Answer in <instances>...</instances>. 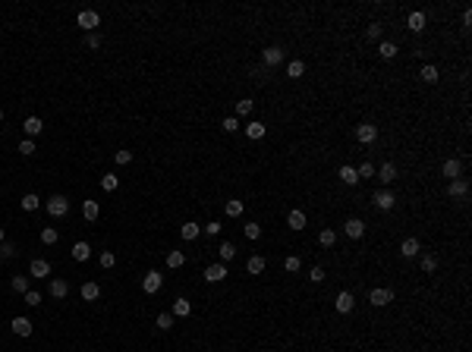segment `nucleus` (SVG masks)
I'll use <instances>...</instances> for the list:
<instances>
[{"label": "nucleus", "mask_w": 472, "mask_h": 352, "mask_svg": "<svg viewBox=\"0 0 472 352\" xmlns=\"http://www.w3.org/2000/svg\"><path fill=\"white\" fill-rule=\"evenodd\" d=\"M44 208H47L50 217H66V214H70V198H66V195H50L44 201Z\"/></svg>", "instance_id": "obj_1"}, {"label": "nucleus", "mask_w": 472, "mask_h": 352, "mask_svg": "<svg viewBox=\"0 0 472 352\" xmlns=\"http://www.w3.org/2000/svg\"><path fill=\"white\" fill-rule=\"evenodd\" d=\"M76 25H79V29H85V32H88V35H91V32H94V29H98V25H101V16L94 13V10H82L79 16H76Z\"/></svg>", "instance_id": "obj_2"}, {"label": "nucleus", "mask_w": 472, "mask_h": 352, "mask_svg": "<svg viewBox=\"0 0 472 352\" xmlns=\"http://www.w3.org/2000/svg\"><path fill=\"white\" fill-rule=\"evenodd\" d=\"M368 302H372L375 308H384V305H390V302H393V289H387V286H378V289H372V293H368Z\"/></svg>", "instance_id": "obj_3"}, {"label": "nucleus", "mask_w": 472, "mask_h": 352, "mask_svg": "<svg viewBox=\"0 0 472 352\" xmlns=\"http://www.w3.org/2000/svg\"><path fill=\"white\" fill-rule=\"evenodd\" d=\"M161 283H164V277H161L158 271H148V274H145V277H142V289H145V293H151V296H154V293H158V289H161Z\"/></svg>", "instance_id": "obj_4"}, {"label": "nucleus", "mask_w": 472, "mask_h": 352, "mask_svg": "<svg viewBox=\"0 0 472 352\" xmlns=\"http://www.w3.org/2000/svg\"><path fill=\"white\" fill-rule=\"evenodd\" d=\"M356 139L362 142V145H372V142L378 139V126H372V123H362V126H356Z\"/></svg>", "instance_id": "obj_5"}, {"label": "nucleus", "mask_w": 472, "mask_h": 352, "mask_svg": "<svg viewBox=\"0 0 472 352\" xmlns=\"http://www.w3.org/2000/svg\"><path fill=\"white\" fill-rule=\"evenodd\" d=\"M447 195H450V198H466V195H469V183H466L463 176H460V179H450Z\"/></svg>", "instance_id": "obj_6"}, {"label": "nucleus", "mask_w": 472, "mask_h": 352, "mask_svg": "<svg viewBox=\"0 0 472 352\" xmlns=\"http://www.w3.org/2000/svg\"><path fill=\"white\" fill-rule=\"evenodd\" d=\"M375 208L378 211H390L393 204H397V198H393V192H387V189H384V192H375Z\"/></svg>", "instance_id": "obj_7"}, {"label": "nucleus", "mask_w": 472, "mask_h": 352, "mask_svg": "<svg viewBox=\"0 0 472 352\" xmlns=\"http://www.w3.org/2000/svg\"><path fill=\"white\" fill-rule=\"evenodd\" d=\"M343 233H346L349 239H359V236H362V233H365V223H362V220H359V217H349L346 223H343Z\"/></svg>", "instance_id": "obj_8"}, {"label": "nucleus", "mask_w": 472, "mask_h": 352, "mask_svg": "<svg viewBox=\"0 0 472 352\" xmlns=\"http://www.w3.org/2000/svg\"><path fill=\"white\" fill-rule=\"evenodd\" d=\"M205 280H208V283L227 280V264H211V268H205Z\"/></svg>", "instance_id": "obj_9"}, {"label": "nucleus", "mask_w": 472, "mask_h": 352, "mask_svg": "<svg viewBox=\"0 0 472 352\" xmlns=\"http://www.w3.org/2000/svg\"><path fill=\"white\" fill-rule=\"evenodd\" d=\"M280 60H283V50H280V47H264V50H261V63H264V66H277Z\"/></svg>", "instance_id": "obj_10"}, {"label": "nucleus", "mask_w": 472, "mask_h": 352, "mask_svg": "<svg viewBox=\"0 0 472 352\" xmlns=\"http://www.w3.org/2000/svg\"><path fill=\"white\" fill-rule=\"evenodd\" d=\"M334 305H337V312H340V314H349V312H353V293H337Z\"/></svg>", "instance_id": "obj_11"}, {"label": "nucleus", "mask_w": 472, "mask_h": 352, "mask_svg": "<svg viewBox=\"0 0 472 352\" xmlns=\"http://www.w3.org/2000/svg\"><path fill=\"white\" fill-rule=\"evenodd\" d=\"M10 327H13L16 337H29V333H32V321H29V317H13Z\"/></svg>", "instance_id": "obj_12"}, {"label": "nucleus", "mask_w": 472, "mask_h": 352, "mask_svg": "<svg viewBox=\"0 0 472 352\" xmlns=\"http://www.w3.org/2000/svg\"><path fill=\"white\" fill-rule=\"evenodd\" d=\"M460 173H463V164H460L457 157L444 160V176H447V179H460Z\"/></svg>", "instance_id": "obj_13"}, {"label": "nucleus", "mask_w": 472, "mask_h": 352, "mask_svg": "<svg viewBox=\"0 0 472 352\" xmlns=\"http://www.w3.org/2000/svg\"><path fill=\"white\" fill-rule=\"evenodd\" d=\"M29 274H32V277H50V264L44 258H35V261H32V268H29Z\"/></svg>", "instance_id": "obj_14"}, {"label": "nucleus", "mask_w": 472, "mask_h": 352, "mask_svg": "<svg viewBox=\"0 0 472 352\" xmlns=\"http://www.w3.org/2000/svg\"><path fill=\"white\" fill-rule=\"evenodd\" d=\"M400 255H403V258H416V255H419V239H413V236H409V239H403Z\"/></svg>", "instance_id": "obj_15"}, {"label": "nucleus", "mask_w": 472, "mask_h": 352, "mask_svg": "<svg viewBox=\"0 0 472 352\" xmlns=\"http://www.w3.org/2000/svg\"><path fill=\"white\" fill-rule=\"evenodd\" d=\"M66 293H70V283H66V280H60V277L50 280V296H54V299H66Z\"/></svg>", "instance_id": "obj_16"}, {"label": "nucleus", "mask_w": 472, "mask_h": 352, "mask_svg": "<svg viewBox=\"0 0 472 352\" xmlns=\"http://www.w3.org/2000/svg\"><path fill=\"white\" fill-rule=\"evenodd\" d=\"M425 22H428V19H425V13H422V10L409 13V19H406V25H409L413 32H422V29H425Z\"/></svg>", "instance_id": "obj_17"}, {"label": "nucleus", "mask_w": 472, "mask_h": 352, "mask_svg": "<svg viewBox=\"0 0 472 352\" xmlns=\"http://www.w3.org/2000/svg\"><path fill=\"white\" fill-rule=\"evenodd\" d=\"M179 233H183V239H186V242H192V239H199L202 227H199L195 220H189V223H183V230H179Z\"/></svg>", "instance_id": "obj_18"}, {"label": "nucleus", "mask_w": 472, "mask_h": 352, "mask_svg": "<svg viewBox=\"0 0 472 352\" xmlns=\"http://www.w3.org/2000/svg\"><path fill=\"white\" fill-rule=\"evenodd\" d=\"M98 296H101V286H98L94 280H88V283L82 286V299H85V302H94Z\"/></svg>", "instance_id": "obj_19"}, {"label": "nucleus", "mask_w": 472, "mask_h": 352, "mask_svg": "<svg viewBox=\"0 0 472 352\" xmlns=\"http://www.w3.org/2000/svg\"><path fill=\"white\" fill-rule=\"evenodd\" d=\"M73 258H76V261H88V258H91V245H88V242H76V245H73Z\"/></svg>", "instance_id": "obj_20"}, {"label": "nucleus", "mask_w": 472, "mask_h": 352, "mask_svg": "<svg viewBox=\"0 0 472 352\" xmlns=\"http://www.w3.org/2000/svg\"><path fill=\"white\" fill-rule=\"evenodd\" d=\"M340 183H346V186H356L359 183V173H356V167H340Z\"/></svg>", "instance_id": "obj_21"}, {"label": "nucleus", "mask_w": 472, "mask_h": 352, "mask_svg": "<svg viewBox=\"0 0 472 352\" xmlns=\"http://www.w3.org/2000/svg\"><path fill=\"white\" fill-rule=\"evenodd\" d=\"M378 179H381V183H393V179H397V167H393V164H381Z\"/></svg>", "instance_id": "obj_22"}, {"label": "nucleus", "mask_w": 472, "mask_h": 352, "mask_svg": "<svg viewBox=\"0 0 472 352\" xmlns=\"http://www.w3.org/2000/svg\"><path fill=\"white\" fill-rule=\"evenodd\" d=\"M19 204H22V211H35V208H41V198H38L35 192H25Z\"/></svg>", "instance_id": "obj_23"}, {"label": "nucleus", "mask_w": 472, "mask_h": 352, "mask_svg": "<svg viewBox=\"0 0 472 352\" xmlns=\"http://www.w3.org/2000/svg\"><path fill=\"white\" fill-rule=\"evenodd\" d=\"M217 255H220V261H224V264H227V261H233V258H236V245H233V242H220Z\"/></svg>", "instance_id": "obj_24"}, {"label": "nucleus", "mask_w": 472, "mask_h": 352, "mask_svg": "<svg viewBox=\"0 0 472 352\" xmlns=\"http://www.w3.org/2000/svg\"><path fill=\"white\" fill-rule=\"evenodd\" d=\"M287 223H290V230H305V214L302 211H290Z\"/></svg>", "instance_id": "obj_25"}, {"label": "nucleus", "mask_w": 472, "mask_h": 352, "mask_svg": "<svg viewBox=\"0 0 472 352\" xmlns=\"http://www.w3.org/2000/svg\"><path fill=\"white\" fill-rule=\"evenodd\" d=\"M246 271L252 274V277H255V274H261L264 271V258H261V255H252V258L246 261Z\"/></svg>", "instance_id": "obj_26"}, {"label": "nucleus", "mask_w": 472, "mask_h": 352, "mask_svg": "<svg viewBox=\"0 0 472 352\" xmlns=\"http://www.w3.org/2000/svg\"><path fill=\"white\" fill-rule=\"evenodd\" d=\"M189 312H192V305H189L186 299H176V302H173V312H170V314H173V317H189Z\"/></svg>", "instance_id": "obj_27"}, {"label": "nucleus", "mask_w": 472, "mask_h": 352, "mask_svg": "<svg viewBox=\"0 0 472 352\" xmlns=\"http://www.w3.org/2000/svg\"><path fill=\"white\" fill-rule=\"evenodd\" d=\"M378 54L384 60H393L397 57V44H393V41H381V44H378Z\"/></svg>", "instance_id": "obj_28"}, {"label": "nucleus", "mask_w": 472, "mask_h": 352, "mask_svg": "<svg viewBox=\"0 0 472 352\" xmlns=\"http://www.w3.org/2000/svg\"><path fill=\"white\" fill-rule=\"evenodd\" d=\"M82 214H85V220H98V214H101V208H98V201H85L82 204Z\"/></svg>", "instance_id": "obj_29"}, {"label": "nucleus", "mask_w": 472, "mask_h": 352, "mask_svg": "<svg viewBox=\"0 0 472 352\" xmlns=\"http://www.w3.org/2000/svg\"><path fill=\"white\" fill-rule=\"evenodd\" d=\"M302 73H305V63H302V60H293V63L287 66V76H290V79H302Z\"/></svg>", "instance_id": "obj_30"}, {"label": "nucleus", "mask_w": 472, "mask_h": 352, "mask_svg": "<svg viewBox=\"0 0 472 352\" xmlns=\"http://www.w3.org/2000/svg\"><path fill=\"white\" fill-rule=\"evenodd\" d=\"M41 129H44V123H41L38 117H29V119H25V135H38Z\"/></svg>", "instance_id": "obj_31"}, {"label": "nucleus", "mask_w": 472, "mask_h": 352, "mask_svg": "<svg viewBox=\"0 0 472 352\" xmlns=\"http://www.w3.org/2000/svg\"><path fill=\"white\" fill-rule=\"evenodd\" d=\"M246 135H249V139H261V135H264V123H255V119H252V123H246Z\"/></svg>", "instance_id": "obj_32"}, {"label": "nucleus", "mask_w": 472, "mask_h": 352, "mask_svg": "<svg viewBox=\"0 0 472 352\" xmlns=\"http://www.w3.org/2000/svg\"><path fill=\"white\" fill-rule=\"evenodd\" d=\"M422 79H425L428 85H434L437 79H441V76H437V66H431V63H425V66H422Z\"/></svg>", "instance_id": "obj_33"}, {"label": "nucleus", "mask_w": 472, "mask_h": 352, "mask_svg": "<svg viewBox=\"0 0 472 352\" xmlns=\"http://www.w3.org/2000/svg\"><path fill=\"white\" fill-rule=\"evenodd\" d=\"M243 236L249 239V242H255V239L261 236V227H258V223H246V227H243Z\"/></svg>", "instance_id": "obj_34"}, {"label": "nucleus", "mask_w": 472, "mask_h": 352, "mask_svg": "<svg viewBox=\"0 0 472 352\" xmlns=\"http://www.w3.org/2000/svg\"><path fill=\"white\" fill-rule=\"evenodd\" d=\"M183 264H186V255H183V252H170V255H167V268L176 271V268H183Z\"/></svg>", "instance_id": "obj_35"}, {"label": "nucleus", "mask_w": 472, "mask_h": 352, "mask_svg": "<svg viewBox=\"0 0 472 352\" xmlns=\"http://www.w3.org/2000/svg\"><path fill=\"white\" fill-rule=\"evenodd\" d=\"M318 242H321L324 248H331L334 242H337V233H334V230H321V233H318Z\"/></svg>", "instance_id": "obj_36"}, {"label": "nucleus", "mask_w": 472, "mask_h": 352, "mask_svg": "<svg viewBox=\"0 0 472 352\" xmlns=\"http://www.w3.org/2000/svg\"><path fill=\"white\" fill-rule=\"evenodd\" d=\"M227 217H243V201L230 198V201H227Z\"/></svg>", "instance_id": "obj_37"}, {"label": "nucleus", "mask_w": 472, "mask_h": 352, "mask_svg": "<svg viewBox=\"0 0 472 352\" xmlns=\"http://www.w3.org/2000/svg\"><path fill=\"white\" fill-rule=\"evenodd\" d=\"M57 239H60V236H57L54 227H44V230H41V242H44V245H54Z\"/></svg>", "instance_id": "obj_38"}, {"label": "nucleus", "mask_w": 472, "mask_h": 352, "mask_svg": "<svg viewBox=\"0 0 472 352\" xmlns=\"http://www.w3.org/2000/svg\"><path fill=\"white\" fill-rule=\"evenodd\" d=\"M10 286L16 289V293H22V296H25V293H29V277H13V280H10Z\"/></svg>", "instance_id": "obj_39"}, {"label": "nucleus", "mask_w": 472, "mask_h": 352, "mask_svg": "<svg viewBox=\"0 0 472 352\" xmlns=\"http://www.w3.org/2000/svg\"><path fill=\"white\" fill-rule=\"evenodd\" d=\"M154 324H158V330H170V327H173V314H170V312L158 314V321H154Z\"/></svg>", "instance_id": "obj_40"}, {"label": "nucleus", "mask_w": 472, "mask_h": 352, "mask_svg": "<svg viewBox=\"0 0 472 352\" xmlns=\"http://www.w3.org/2000/svg\"><path fill=\"white\" fill-rule=\"evenodd\" d=\"M101 186H104V189H107V192H117V186H120V179H117L114 173H104V176H101Z\"/></svg>", "instance_id": "obj_41"}, {"label": "nucleus", "mask_w": 472, "mask_h": 352, "mask_svg": "<svg viewBox=\"0 0 472 352\" xmlns=\"http://www.w3.org/2000/svg\"><path fill=\"white\" fill-rule=\"evenodd\" d=\"M252 104H255V101H249V98L246 101H236V114L239 117H249V114H252Z\"/></svg>", "instance_id": "obj_42"}, {"label": "nucleus", "mask_w": 472, "mask_h": 352, "mask_svg": "<svg viewBox=\"0 0 472 352\" xmlns=\"http://www.w3.org/2000/svg\"><path fill=\"white\" fill-rule=\"evenodd\" d=\"M422 271H425V274L437 271V258H434V255H425V258H422Z\"/></svg>", "instance_id": "obj_43"}, {"label": "nucleus", "mask_w": 472, "mask_h": 352, "mask_svg": "<svg viewBox=\"0 0 472 352\" xmlns=\"http://www.w3.org/2000/svg\"><path fill=\"white\" fill-rule=\"evenodd\" d=\"M283 268H287L290 274H296L299 268H302V261H299V258H296V255H290V258H287V261H283Z\"/></svg>", "instance_id": "obj_44"}, {"label": "nucleus", "mask_w": 472, "mask_h": 352, "mask_svg": "<svg viewBox=\"0 0 472 352\" xmlns=\"http://www.w3.org/2000/svg\"><path fill=\"white\" fill-rule=\"evenodd\" d=\"M25 305L38 308V305H41V293H35V289H29V293H25Z\"/></svg>", "instance_id": "obj_45"}, {"label": "nucleus", "mask_w": 472, "mask_h": 352, "mask_svg": "<svg viewBox=\"0 0 472 352\" xmlns=\"http://www.w3.org/2000/svg\"><path fill=\"white\" fill-rule=\"evenodd\" d=\"M19 154H25V157H29V154H35V142H32V139H22V142H19Z\"/></svg>", "instance_id": "obj_46"}, {"label": "nucleus", "mask_w": 472, "mask_h": 352, "mask_svg": "<svg viewBox=\"0 0 472 352\" xmlns=\"http://www.w3.org/2000/svg\"><path fill=\"white\" fill-rule=\"evenodd\" d=\"M220 230H224V223H220V220H211V223H205V233H208V236H217Z\"/></svg>", "instance_id": "obj_47"}, {"label": "nucleus", "mask_w": 472, "mask_h": 352, "mask_svg": "<svg viewBox=\"0 0 472 352\" xmlns=\"http://www.w3.org/2000/svg\"><path fill=\"white\" fill-rule=\"evenodd\" d=\"M13 255H16L13 242H0V258H13Z\"/></svg>", "instance_id": "obj_48"}, {"label": "nucleus", "mask_w": 472, "mask_h": 352, "mask_svg": "<svg viewBox=\"0 0 472 352\" xmlns=\"http://www.w3.org/2000/svg\"><path fill=\"white\" fill-rule=\"evenodd\" d=\"M381 32H384V25H378V22H372V25H368V32H365V35L372 38V41H378V38H381Z\"/></svg>", "instance_id": "obj_49"}, {"label": "nucleus", "mask_w": 472, "mask_h": 352, "mask_svg": "<svg viewBox=\"0 0 472 352\" xmlns=\"http://www.w3.org/2000/svg\"><path fill=\"white\" fill-rule=\"evenodd\" d=\"M114 264H117L114 252H101V268H107V271H110V268H114Z\"/></svg>", "instance_id": "obj_50"}, {"label": "nucleus", "mask_w": 472, "mask_h": 352, "mask_svg": "<svg viewBox=\"0 0 472 352\" xmlns=\"http://www.w3.org/2000/svg\"><path fill=\"white\" fill-rule=\"evenodd\" d=\"M356 173H359V179H365V176H375V164H368V160H365V164L359 167Z\"/></svg>", "instance_id": "obj_51"}, {"label": "nucleus", "mask_w": 472, "mask_h": 352, "mask_svg": "<svg viewBox=\"0 0 472 352\" xmlns=\"http://www.w3.org/2000/svg\"><path fill=\"white\" fill-rule=\"evenodd\" d=\"M308 280H312V283H321V280H324V268H312V271H308Z\"/></svg>", "instance_id": "obj_52"}, {"label": "nucleus", "mask_w": 472, "mask_h": 352, "mask_svg": "<svg viewBox=\"0 0 472 352\" xmlns=\"http://www.w3.org/2000/svg\"><path fill=\"white\" fill-rule=\"evenodd\" d=\"M114 160H117V164H129V160H132V151H117Z\"/></svg>", "instance_id": "obj_53"}, {"label": "nucleus", "mask_w": 472, "mask_h": 352, "mask_svg": "<svg viewBox=\"0 0 472 352\" xmlns=\"http://www.w3.org/2000/svg\"><path fill=\"white\" fill-rule=\"evenodd\" d=\"M224 129H227V132H236V129H239V119H236V117H227V119H224Z\"/></svg>", "instance_id": "obj_54"}, {"label": "nucleus", "mask_w": 472, "mask_h": 352, "mask_svg": "<svg viewBox=\"0 0 472 352\" xmlns=\"http://www.w3.org/2000/svg\"><path fill=\"white\" fill-rule=\"evenodd\" d=\"M85 44H88L91 50H94V47H101V35H94V32H91V35L85 38Z\"/></svg>", "instance_id": "obj_55"}, {"label": "nucleus", "mask_w": 472, "mask_h": 352, "mask_svg": "<svg viewBox=\"0 0 472 352\" xmlns=\"http://www.w3.org/2000/svg\"><path fill=\"white\" fill-rule=\"evenodd\" d=\"M3 239H6V233H3V227H0V242H3Z\"/></svg>", "instance_id": "obj_56"}, {"label": "nucleus", "mask_w": 472, "mask_h": 352, "mask_svg": "<svg viewBox=\"0 0 472 352\" xmlns=\"http://www.w3.org/2000/svg\"><path fill=\"white\" fill-rule=\"evenodd\" d=\"M0 119H3V110H0Z\"/></svg>", "instance_id": "obj_57"}]
</instances>
